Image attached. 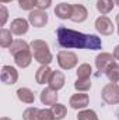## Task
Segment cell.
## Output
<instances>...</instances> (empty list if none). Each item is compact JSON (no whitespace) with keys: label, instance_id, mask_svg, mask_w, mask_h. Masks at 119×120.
Wrapping results in <instances>:
<instances>
[{"label":"cell","instance_id":"6da1fadb","mask_svg":"<svg viewBox=\"0 0 119 120\" xmlns=\"http://www.w3.org/2000/svg\"><path fill=\"white\" fill-rule=\"evenodd\" d=\"M58 43L63 49H88L99 50L102 48V41L97 35L83 34L66 27H59L56 30Z\"/></svg>","mask_w":119,"mask_h":120},{"label":"cell","instance_id":"7a4b0ae2","mask_svg":"<svg viewBox=\"0 0 119 120\" xmlns=\"http://www.w3.org/2000/svg\"><path fill=\"white\" fill-rule=\"evenodd\" d=\"M30 45H31V52H32L34 59L36 60L41 66H49L52 63L53 57H52L49 45L45 41H42V39H34Z\"/></svg>","mask_w":119,"mask_h":120},{"label":"cell","instance_id":"3957f363","mask_svg":"<svg viewBox=\"0 0 119 120\" xmlns=\"http://www.w3.org/2000/svg\"><path fill=\"white\" fill-rule=\"evenodd\" d=\"M101 98L107 105H118L119 103V85L115 82L107 84L101 91Z\"/></svg>","mask_w":119,"mask_h":120},{"label":"cell","instance_id":"277c9868","mask_svg":"<svg viewBox=\"0 0 119 120\" xmlns=\"http://www.w3.org/2000/svg\"><path fill=\"white\" fill-rule=\"evenodd\" d=\"M79 57L74 52L70 50H60L58 53V64L62 70H71L77 66Z\"/></svg>","mask_w":119,"mask_h":120},{"label":"cell","instance_id":"5b68a950","mask_svg":"<svg viewBox=\"0 0 119 120\" xmlns=\"http://www.w3.org/2000/svg\"><path fill=\"white\" fill-rule=\"evenodd\" d=\"M94 27H95V30L98 31V34L105 35V36L112 35V34H114V31H115V27H114L112 21H111L107 15H99V17L95 20Z\"/></svg>","mask_w":119,"mask_h":120},{"label":"cell","instance_id":"8992f818","mask_svg":"<svg viewBox=\"0 0 119 120\" xmlns=\"http://www.w3.org/2000/svg\"><path fill=\"white\" fill-rule=\"evenodd\" d=\"M48 20H49V17H48L46 11H44V10H38L36 8V10L30 11V14H28V21H30L31 25L35 27V28L45 27L48 24Z\"/></svg>","mask_w":119,"mask_h":120},{"label":"cell","instance_id":"52a82bcc","mask_svg":"<svg viewBox=\"0 0 119 120\" xmlns=\"http://www.w3.org/2000/svg\"><path fill=\"white\" fill-rule=\"evenodd\" d=\"M88 102H90V96L87 94H83V92L74 94L69 99V105L74 110H83V109H86L88 106Z\"/></svg>","mask_w":119,"mask_h":120},{"label":"cell","instance_id":"ba28073f","mask_svg":"<svg viewBox=\"0 0 119 120\" xmlns=\"http://www.w3.org/2000/svg\"><path fill=\"white\" fill-rule=\"evenodd\" d=\"M115 61V57L114 55L108 53V52H101L97 57H95V67L99 73H105L107 68Z\"/></svg>","mask_w":119,"mask_h":120},{"label":"cell","instance_id":"9c48e42d","mask_svg":"<svg viewBox=\"0 0 119 120\" xmlns=\"http://www.w3.org/2000/svg\"><path fill=\"white\" fill-rule=\"evenodd\" d=\"M18 80V71L11 66L1 67V82L4 85H14Z\"/></svg>","mask_w":119,"mask_h":120},{"label":"cell","instance_id":"30bf717a","mask_svg":"<svg viewBox=\"0 0 119 120\" xmlns=\"http://www.w3.org/2000/svg\"><path fill=\"white\" fill-rule=\"evenodd\" d=\"M28 30H30V21L25 18H16L10 24V31L17 36L25 35L28 32Z\"/></svg>","mask_w":119,"mask_h":120},{"label":"cell","instance_id":"8fae6325","mask_svg":"<svg viewBox=\"0 0 119 120\" xmlns=\"http://www.w3.org/2000/svg\"><path fill=\"white\" fill-rule=\"evenodd\" d=\"M88 17V11L83 4H73V13H71V21L76 24L84 22Z\"/></svg>","mask_w":119,"mask_h":120},{"label":"cell","instance_id":"7c38bea8","mask_svg":"<svg viewBox=\"0 0 119 120\" xmlns=\"http://www.w3.org/2000/svg\"><path fill=\"white\" fill-rule=\"evenodd\" d=\"M64 82H66V77H64V74H63L60 70L52 71L51 78H49V82H48L51 88L59 91V90H62V88L64 87Z\"/></svg>","mask_w":119,"mask_h":120},{"label":"cell","instance_id":"4fadbf2b","mask_svg":"<svg viewBox=\"0 0 119 120\" xmlns=\"http://www.w3.org/2000/svg\"><path fill=\"white\" fill-rule=\"evenodd\" d=\"M58 96H59L58 95V91L51 88V87H48V88L42 90V92H41V102L44 105L53 106L55 103H58Z\"/></svg>","mask_w":119,"mask_h":120},{"label":"cell","instance_id":"5bb4252c","mask_svg":"<svg viewBox=\"0 0 119 120\" xmlns=\"http://www.w3.org/2000/svg\"><path fill=\"white\" fill-rule=\"evenodd\" d=\"M73 13V6L69 3H59L55 7V15L60 20H70Z\"/></svg>","mask_w":119,"mask_h":120},{"label":"cell","instance_id":"9a60e30c","mask_svg":"<svg viewBox=\"0 0 119 120\" xmlns=\"http://www.w3.org/2000/svg\"><path fill=\"white\" fill-rule=\"evenodd\" d=\"M32 52L30 50H24V52H20V53H17L16 56H14V61H16V64L18 66V67H21V68H27V67H30V64L32 63Z\"/></svg>","mask_w":119,"mask_h":120},{"label":"cell","instance_id":"2e32d148","mask_svg":"<svg viewBox=\"0 0 119 120\" xmlns=\"http://www.w3.org/2000/svg\"><path fill=\"white\" fill-rule=\"evenodd\" d=\"M53 70H51L49 66H41L36 73H35V81L38 84H48L49 82V78H51V74H52Z\"/></svg>","mask_w":119,"mask_h":120},{"label":"cell","instance_id":"e0dca14e","mask_svg":"<svg viewBox=\"0 0 119 120\" xmlns=\"http://www.w3.org/2000/svg\"><path fill=\"white\" fill-rule=\"evenodd\" d=\"M17 98H18L23 103H27V105H31V103L35 102V95H34V92H32L30 88H25V87L17 90Z\"/></svg>","mask_w":119,"mask_h":120},{"label":"cell","instance_id":"ac0fdd59","mask_svg":"<svg viewBox=\"0 0 119 120\" xmlns=\"http://www.w3.org/2000/svg\"><path fill=\"white\" fill-rule=\"evenodd\" d=\"M98 13L101 15H107L108 13H111L115 7V1L114 0H97V4H95Z\"/></svg>","mask_w":119,"mask_h":120},{"label":"cell","instance_id":"d6986e66","mask_svg":"<svg viewBox=\"0 0 119 120\" xmlns=\"http://www.w3.org/2000/svg\"><path fill=\"white\" fill-rule=\"evenodd\" d=\"M107 78L109 80V82H119V64L116 61H114L105 71Z\"/></svg>","mask_w":119,"mask_h":120},{"label":"cell","instance_id":"ffe728a7","mask_svg":"<svg viewBox=\"0 0 119 120\" xmlns=\"http://www.w3.org/2000/svg\"><path fill=\"white\" fill-rule=\"evenodd\" d=\"M30 49H31V45H28L25 41H23V39H17V41H14L13 45L10 46V53H11L13 56H16L17 53L24 52V50H30Z\"/></svg>","mask_w":119,"mask_h":120},{"label":"cell","instance_id":"44dd1931","mask_svg":"<svg viewBox=\"0 0 119 120\" xmlns=\"http://www.w3.org/2000/svg\"><path fill=\"white\" fill-rule=\"evenodd\" d=\"M13 32L10 30H3L0 31V46L1 48H10L13 45Z\"/></svg>","mask_w":119,"mask_h":120},{"label":"cell","instance_id":"7402d4cb","mask_svg":"<svg viewBox=\"0 0 119 120\" xmlns=\"http://www.w3.org/2000/svg\"><path fill=\"white\" fill-rule=\"evenodd\" d=\"M91 78H77L76 82H74V88L79 91V92H87L91 90Z\"/></svg>","mask_w":119,"mask_h":120},{"label":"cell","instance_id":"603a6c76","mask_svg":"<svg viewBox=\"0 0 119 120\" xmlns=\"http://www.w3.org/2000/svg\"><path fill=\"white\" fill-rule=\"evenodd\" d=\"M51 109H52L53 116H55V119H56V120L64 119V117H66V115H67V108H66L64 105H62V103H55Z\"/></svg>","mask_w":119,"mask_h":120},{"label":"cell","instance_id":"cb8c5ba5","mask_svg":"<svg viewBox=\"0 0 119 120\" xmlns=\"http://www.w3.org/2000/svg\"><path fill=\"white\" fill-rule=\"evenodd\" d=\"M76 74H77V78H90L91 74H92V68H91L90 64L83 63V64H80V66L77 67Z\"/></svg>","mask_w":119,"mask_h":120},{"label":"cell","instance_id":"d4e9b609","mask_svg":"<svg viewBox=\"0 0 119 120\" xmlns=\"http://www.w3.org/2000/svg\"><path fill=\"white\" fill-rule=\"evenodd\" d=\"M39 110L41 109H38L35 106L25 109L23 113V120H39Z\"/></svg>","mask_w":119,"mask_h":120},{"label":"cell","instance_id":"484cf974","mask_svg":"<svg viewBox=\"0 0 119 120\" xmlns=\"http://www.w3.org/2000/svg\"><path fill=\"white\" fill-rule=\"evenodd\" d=\"M77 120H99L97 113L91 109H83L79 112L77 115Z\"/></svg>","mask_w":119,"mask_h":120},{"label":"cell","instance_id":"4316f807","mask_svg":"<svg viewBox=\"0 0 119 120\" xmlns=\"http://www.w3.org/2000/svg\"><path fill=\"white\" fill-rule=\"evenodd\" d=\"M18 7L21 10L32 11L34 7H36V0H18Z\"/></svg>","mask_w":119,"mask_h":120},{"label":"cell","instance_id":"83f0119b","mask_svg":"<svg viewBox=\"0 0 119 120\" xmlns=\"http://www.w3.org/2000/svg\"><path fill=\"white\" fill-rule=\"evenodd\" d=\"M39 120H56L53 116L52 109H41L39 110Z\"/></svg>","mask_w":119,"mask_h":120},{"label":"cell","instance_id":"f1b7e54d","mask_svg":"<svg viewBox=\"0 0 119 120\" xmlns=\"http://www.w3.org/2000/svg\"><path fill=\"white\" fill-rule=\"evenodd\" d=\"M52 4V0H36V8L38 10H48Z\"/></svg>","mask_w":119,"mask_h":120},{"label":"cell","instance_id":"f546056e","mask_svg":"<svg viewBox=\"0 0 119 120\" xmlns=\"http://www.w3.org/2000/svg\"><path fill=\"white\" fill-rule=\"evenodd\" d=\"M0 10H1V25H6L7 18H8V10L6 8V6H4V4L0 7Z\"/></svg>","mask_w":119,"mask_h":120},{"label":"cell","instance_id":"4dcf8cb0","mask_svg":"<svg viewBox=\"0 0 119 120\" xmlns=\"http://www.w3.org/2000/svg\"><path fill=\"white\" fill-rule=\"evenodd\" d=\"M112 55H114L115 60H118V61H119V45L115 46V49H114V53H112Z\"/></svg>","mask_w":119,"mask_h":120},{"label":"cell","instance_id":"1f68e13d","mask_svg":"<svg viewBox=\"0 0 119 120\" xmlns=\"http://www.w3.org/2000/svg\"><path fill=\"white\" fill-rule=\"evenodd\" d=\"M116 25H118V35H119V13L116 14Z\"/></svg>","mask_w":119,"mask_h":120},{"label":"cell","instance_id":"d6a6232c","mask_svg":"<svg viewBox=\"0 0 119 120\" xmlns=\"http://www.w3.org/2000/svg\"><path fill=\"white\" fill-rule=\"evenodd\" d=\"M8 1H13V0H1V3H8Z\"/></svg>","mask_w":119,"mask_h":120},{"label":"cell","instance_id":"836d02e7","mask_svg":"<svg viewBox=\"0 0 119 120\" xmlns=\"http://www.w3.org/2000/svg\"><path fill=\"white\" fill-rule=\"evenodd\" d=\"M0 120H11V119H10V117H1Z\"/></svg>","mask_w":119,"mask_h":120},{"label":"cell","instance_id":"e575fe53","mask_svg":"<svg viewBox=\"0 0 119 120\" xmlns=\"http://www.w3.org/2000/svg\"><path fill=\"white\" fill-rule=\"evenodd\" d=\"M115 4H116V6H119V0H115Z\"/></svg>","mask_w":119,"mask_h":120}]
</instances>
